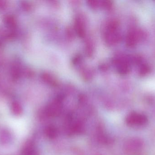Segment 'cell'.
Returning a JSON list of instances; mask_svg holds the SVG:
<instances>
[{
    "label": "cell",
    "instance_id": "2",
    "mask_svg": "<svg viewBox=\"0 0 155 155\" xmlns=\"http://www.w3.org/2000/svg\"><path fill=\"white\" fill-rule=\"evenodd\" d=\"M143 143L141 139L134 138L127 142L125 148L128 153L134 154L139 152L143 148Z\"/></svg>",
    "mask_w": 155,
    "mask_h": 155
},
{
    "label": "cell",
    "instance_id": "3",
    "mask_svg": "<svg viewBox=\"0 0 155 155\" xmlns=\"http://www.w3.org/2000/svg\"><path fill=\"white\" fill-rule=\"evenodd\" d=\"M61 105L60 101L56 100L48 106L47 113L51 116H56L59 114L61 111Z\"/></svg>",
    "mask_w": 155,
    "mask_h": 155
},
{
    "label": "cell",
    "instance_id": "4",
    "mask_svg": "<svg viewBox=\"0 0 155 155\" xmlns=\"http://www.w3.org/2000/svg\"><path fill=\"white\" fill-rule=\"evenodd\" d=\"M75 29L77 34L80 37H84L85 29L83 22L80 18H77L75 22Z\"/></svg>",
    "mask_w": 155,
    "mask_h": 155
},
{
    "label": "cell",
    "instance_id": "5",
    "mask_svg": "<svg viewBox=\"0 0 155 155\" xmlns=\"http://www.w3.org/2000/svg\"><path fill=\"white\" fill-rule=\"evenodd\" d=\"M57 132L53 127H49L47 129V135L49 137L53 138L56 136Z\"/></svg>",
    "mask_w": 155,
    "mask_h": 155
},
{
    "label": "cell",
    "instance_id": "1",
    "mask_svg": "<svg viewBox=\"0 0 155 155\" xmlns=\"http://www.w3.org/2000/svg\"><path fill=\"white\" fill-rule=\"evenodd\" d=\"M126 122L127 124L129 126L140 127L146 125L148 122V119L145 115L133 112L127 116Z\"/></svg>",
    "mask_w": 155,
    "mask_h": 155
}]
</instances>
